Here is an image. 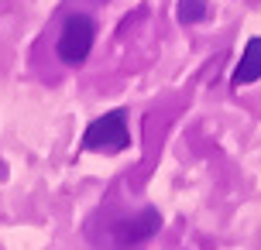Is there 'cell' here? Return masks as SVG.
I'll use <instances>...</instances> for the list:
<instances>
[{"label": "cell", "instance_id": "cell-1", "mask_svg": "<svg viewBox=\"0 0 261 250\" xmlns=\"http://www.w3.org/2000/svg\"><path fill=\"white\" fill-rule=\"evenodd\" d=\"M130 144V131H127V117L124 110H110L103 117H96L83 134V147L90 151H107V154H117Z\"/></svg>", "mask_w": 261, "mask_h": 250}, {"label": "cell", "instance_id": "cell-2", "mask_svg": "<svg viewBox=\"0 0 261 250\" xmlns=\"http://www.w3.org/2000/svg\"><path fill=\"white\" fill-rule=\"evenodd\" d=\"M93 41H96V24L86 14H72L65 17L62 35H59V58L65 66H83L93 52Z\"/></svg>", "mask_w": 261, "mask_h": 250}, {"label": "cell", "instance_id": "cell-3", "mask_svg": "<svg viewBox=\"0 0 261 250\" xmlns=\"http://www.w3.org/2000/svg\"><path fill=\"white\" fill-rule=\"evenodd\" d=\"M258 79H261V35H254V38L248 41L244 55H241L230 82H234V86H251V82H258Z\"/></svg>", "mask_w": 261, "mask_h": 250}, {"label": "cell", "instance_id": "cell-4", "mask_svg": "<svg viewBox=\"0 0 261 250\" xmlns=\"http://www.w3.org/2000/svg\"><path fill=\"white\" fill-rule=\"evenodd\" d=\"M206 17V4L203 0H179V21L182 24H196Z\"/></svg>", "mask_w": 261, "mask_h": 250}, {"label": "cell", "instance_id": "cell-5", "mask_svg": "<svg viewBox=\"0 0 261 250\" xmlns=\"http://www.w3.org/2000/svg\"><path fill=\"white\" fill-rule=\"evenodd\" d=\"M4 175H7V168H4V161H0V178H4Z\"/></svg>", "mask_w": 261, "mask_h": 250}]
</instances>
